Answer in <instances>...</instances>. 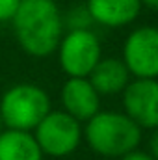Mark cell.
Returning <instances> with one entry per match:
<instances>
[{"instance_id":"1","label":"cell","mask_w":158,"mask_h":160,"mask_svg":"<svg viewBox=\"0 0 158 160\" xmlns=\"http://www.w3.org/2000/svg\"><path fill=\"white\" fill-rule=\"evenodd\" d=\"M11 26L19 47L32 58L56 54L65 34L62 11L52 0H22Z\"/></svg>"},{"instance_id":"2","label":"cell","mask_w":158,"mask_h":160,"mask_svg":"<svg viewBox=\"0 0 158 160\" xmlns=\"http://www.w3.org/2000/svg\"><path fill=\"white\" fill-rule=\"evenodd\" d=\"M143 130L123 110H101L84 123L86 145L102 158H121L140 147Z\"/></svg>"},{"instance_id":"3","label":"cell","mask_w":158,"mask_h":160,"mask_svg":"<svg viewBox=\"0 0 158 160\" xmlns=\"http://www.w3.org/2000/svg\"><path fill=\"white\" fill-rule=\"evenodd\" d=\"M50 110V95L34 82L13 84L0 97V116L6 128L34 132Z\"/></svg>"},{"instance_id":"4","label":"cell","mask_w":158,"mask_h":160,"mask_svg":"<svg viewBox=\"0 0 158 160\" xmlns=\"http://www.w3.org/2000/svg\"><path fill=\"white\" fill-rule=\"evenodd\" d=\"M56 56L67 78H87L104 54L99 36L93 28H87L65 30L56 48Z\"/></svg>"},{"instance_id":"5","label":"cell","mask_w":158,"mask_h":160,"mask_svg":"<svg viewBox=\"0 0 158 160\" xmlns=\"http://www.w3.org/2000/svg\"><path fill=\"white\" fill-rule=\"evenodd\" d=\"M34 138L45 157L65 158L84 142V125L63 110H50L34 128Z\"/></svg>"},{"instance_id":"6","label":"cell","mask_w":158,"mask_h":160,"mask_svg":"<svg viewBox=\"0 0 158 160\" xmlns=\"http://www.w3.org/2000/svg\"><path fill=\"white\" fill-rule=\"evenodd\" d=\"M121 60L132 78L158 80V26L143 24L130 30L123 43Z\"/></svg>"},{"instance_id":"7","label":"cell","mask_w":158,"mask_h":160,"mask_svg":"<svg viewBox=\"0 0 158 160\" xmlns=\"http://www.w3.org/2000/svg\"><path fill=\"white\" fill-rule=\"evenodd\" d=\"M123 112L141 130L158 127V80L132 78L121 93Z\"/></svg>"},{"instance_id":"8","label":"cell","mask_w":158,"mask_h":160,"mask_svg":"<svg viewBox=\"0 0 158 160\" xmlns=\"http://www.w3.org/2000/svg\"><path fill=\"white\" fill-rule=\"evenodd\" d=\"M101 99L89 78H67L60 91L62 110L82 125L101 112Z\"/></svg>"},{"instance_id":"9","label":"cell","mask_w":158,"mask_h":160,"mask_svg":"<svg viewBox=\"0 0 158 160\" xmlns=\"http://www.w3.org/2000/svg\"><path fill=\"white\" fill-rule=\"evenodd\" d=\"M93 24L104 28H123L132 24L141 13V0H86Z\"/></svg>"},{"instance_id":"10","label":"cell","mask_w":158,"mask_h":160,"mask_svg":"<svg viewBox=\"0 0 158 160\" xmlns=\"http://www.w3.org/2000/svg\"><path fill=\"white\" fill-rule=\"evenodd\" d=\"M87 78L101 97H114L123 93V89L128 86L132 77L121 58L102 56Z\"/></svg>"},{"instance_id":"11","label":"cell","mask_w":158,"mask_h":160,"mask_svg":"<svg viewBox=\"0 0 158 160\" xmlns=\"http://www.w3.org/2000/svg\"><path fill=\"white\" fill-rule=\"evenodd\" d=\"M34 132L4 128L0 132V160H43Z\"/></svg>"},{"instance_id":"12","label":"cell","mask_w":158,"mask_h":160,"mask_svg":"<svg viewBox=\"0 0 158 160\" xmlns=\"http://www.w3.org/2000/svg\"><path fill=\"white\" fill-rule=\"evenodd\" d=\"M62 17H63V28L65 30H87L93 26L91 15H89L86 4L71 6L65 13H62Z\"/></svg>"},{"instance_id":"13","label":"cell","mask_w":158,"mask_h":160,"mask_svg":"<svg viewBox=\"0 0 158 160\" xmlns=\"http://www.w3.org/2000/svg\"><path fill=\"white\" fill-rule=\"evenodd\" d=\"M22 0H0V22H11Z\"/></svg>"},{"instance_id":"14","label":"cell","mask_w":158,"mask_h":160,"mask_svg":"<svg viewBox=\"0 0 158 160\" xmlns=\"http://www.w3.org/2000/svg\"><path fill=\"white\" fill-rule=\"evenodd\" d=\"M149 132L151 134H149V142H147V151L155 160H158V127Z\"/></svg>"},{"instance_id":"15","label":"cell","mask_w":158,"mask_h":160,"mask_svg":"<svg viewBox=\"0 0 158 160\" xmlns=\"http://www.w3.org/2000/svg\"><path fill=\"white\" fill-rule=\"evenodd\" d=\"M119 160H155L151 155H149V151H143V149H134V151H130V153H126L125 157H121Z\"/></svg>"},{"instance_id":"16","label":"cell","mask_w":158,"mask_h":160,"mask_svg":"<svg viewBox=\"0 0 158 160\" xmlns=\"http://www.w3.org/2000/svg\"><path fill=\"white\" fill-rule=\"evenodd\" d=\"M141 4L145 8H151V9H158V0H141Z\"/></svg>"},{"instance_id":"17","label":"cell","mask_w":158,"mask_h":160,"mask_svg":"<svg viewBox=\"0 0 158 160\" xmlns=\"http://www.w3.org/2000/svg\"><path fill=\"white\" fill-rule=\"evenodd\" d=\"M4 128H6V127H4V121H2V116H0V132H2Z\"/></svg>"},{"instance_id":"18","label":"cell","mask_w":158,"mask_h":160,"mask_svg":"<svg viewBox=\"0 0 158 160\" xmlns=\"http://www.w3.org/2000/svg\"><path fill=\"white\" fill-rule=\"evenodd\" d=\"M52 2H58V0H52Z\"/></svg>"}]
</instances>
